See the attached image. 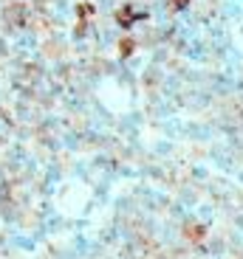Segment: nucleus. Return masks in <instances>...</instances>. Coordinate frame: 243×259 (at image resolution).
I'll use <instances>...</instances> for the list:
<instances>
[{
    "label": "nucleus",
    "mask_w": 243,
    "mask_h": 259,
    "mask_svg": "<svg viewBox=\"0 0 243 259\" xmlns=\"http://www.w3.org/2000/svg\"><path fill=\"white\" fill-rule=\"evenodd\" d=\"M136 20H142V14H133L130 9H119V12H116V23H119V26H125V28L133 26Z\"/></svg>",
    "instance_id": "1"
},
{
    "label": "nucleus",
    "mask_w": 243,
    "mask_h": 259,
    "mask_svg": "<svg viewBox=\"0 0 243 259\" xmlns=\"http://www.w3.org/2000/svg\"><path fill=\"white\" fill-rule=\"evenodd\" d=\"M133 48H136V46H133V39H130V37H125L122 42H119V54H122V57H130Z\"/></svg>",
    "instance_id": "2"
},
{
    "label": "nucleus",
    "mask_w": 243,
    "mask_h": 259,
    "mask_svg": "<svg viewBox=\"0 0 243 259\" xmlns=\"http://www.w3.org/2000/svg\"><path fill=\"white\" fill-rule=\"evenodd\" d=\"M184 234H187V237H192V240H201V237H204V228H201V226H187Z\"/></svg>",
    "instance_id": "3"
},
{
    "label": "nucleus",
    "mask_w": 243,
    "mask_h": 259,
    "mask_svg": "<svg viewBox=\"0 0 243 259\" xmlns=\"http://www.w3.org/2000/svg\"><path fill=\"white\" fill-rule=\"evenodd\" d=\"M170 3H172V9H187L192 0H170Z\"/></svg>",
    "instance_id": "4"
},
{
    "label": "nucleus",
    "mask_w": 243,
    "mask_h": 259,
    "mask_svg": "<svg viewBox=\"0 0 243 259\" xmlns=\"http://www.w3.org/2000/svg\"><path fill=\"white\" fill-rule=\"evenodd\" d=\"M91 12H93V9L88 6V3H82V6H79V17H88V14H91Z\"/></svg>",
    "instance_id": "5"
}]
</instances>
